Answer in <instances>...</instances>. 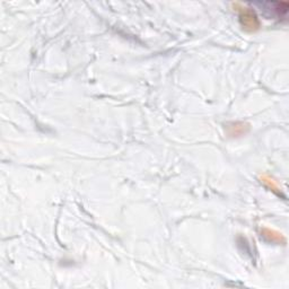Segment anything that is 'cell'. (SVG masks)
Segmentation results:
<instances>
[{
    "instance_id": "6da1fadb",
    "label": "cell",
    "mask_w": 289,
    "mask_h": 289,
    "mask_svg": "<svg viewBox=\"0 0 289 289\" xmlns=\"http://www.w3.org/2000/svg\"><path fill=\"white\" fill-rule=\"evenodd\" d=\"M235 6L240 9L241 20H242L243 26L245 27V29H250L251 31L257 30L259 26V22H258V18H257V16H255L254 12H252L250 8L242 7L240 6V5H235Z\"/></svg>"
}]
</instances>
